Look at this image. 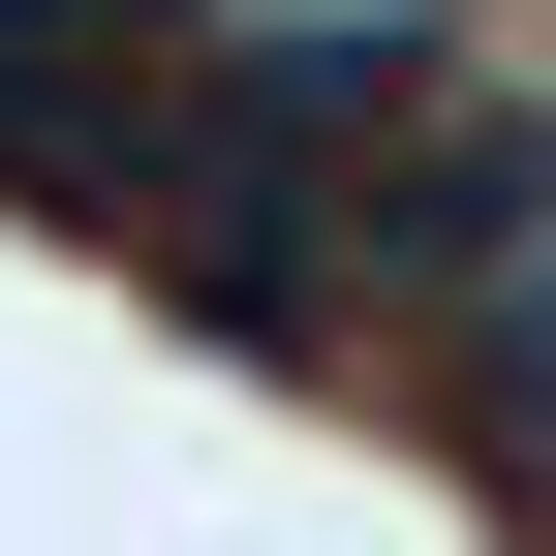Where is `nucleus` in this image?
I'll return each instance as SVG.
<instances>
[{
  "mask_svg": "<svg viewBox=\"0 0 556 556\" xmlns=\"http://www.w3.org/2000/svg\"><path fill=\"white\" fill-rule=\"evenodd\" d=\"M186 0H0V155H62V124H93V62H155Z\"/></svg>",
  "mask_w": 556,
  "mask_h": 556,
  "instance_id": "1",
  "label": "nucleus"
}]
</instances>
